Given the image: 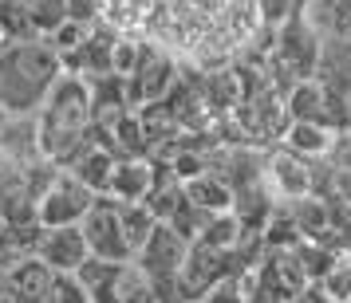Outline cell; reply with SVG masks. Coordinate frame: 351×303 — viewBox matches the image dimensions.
Here are the masks:
<instances>
[{
  "label": "cell",
  "mask_w": 351,
  "mask_h": 303,
  "mask_svg": "<svg viewBox=\"0 0 351 303\" xmlns=\"http://www.w3.org/2000/svg\"><path fill=\"white\" fill-rule=\"evenodd\" d=\"M256 0H158L143 40L190 67H221L261 32Z\"/></svg>",
  "instance_id": "cell-1"
},
{
  "label": "cell",
  "mask_w": 351,
  "mask_h": 303,
  "mask_svg": "<svg viewBox=\"0 0 351 303\" xmlns=\"http://www.w3.org/2000/svg\"><path fill=\"white\" fill-rule=\"evenodd\" d=\"M40 122V150L51 166L67 170L91 146V127H95V95L91 83L83 75L64 71V79L56 83V91L36 114Z\"/></svg>",
  "instance_id": "cell-2"
},
{
  "label": "cell",
  "mask_w": 351,
  "mask_h": 303,
  "mask_svg": "<svg viewBox=\"0 0 351 303\" xmlns=\"http://www.w3.org/2000/svg\"><path fill=\"white\" fill-rule=\"evenodd\" d=\"M64 79V60L51 51L48 40H12L0 51V111L40 114Z\"/></svg>",
  "instance_id": "cell-3"
},
{
  "label": "cell",
  "mask_w": 351,
  "mask_h": 303,
  "mask_svg": "<svg viewBox=\"0 0 351 303\" xmlns=\"http://www.w3.org/2000/svg\"><path fill=\"white\" fill-rule=\"evenodd\" d=\"M99 201V193H91L75 174H60L51 177V185L40 193L36 201V217H40V228H67V224H83V217L91 213V205Z\"/></svg>",
  "instance_id": "cell-4"
},
{
  "label": "cell",
  "mask_w": 351,
  "mask_h": 303,
  "mask_svg": "<svg viewBox=\"0 0 351 303\" xmlns=\"http://www.w3.org/2000/svg\"><path fill=\"white\" fill-rule=\"evenodd\" d=\"M83 237H87V248L99 260H111V264H130L134 252H130L127 237H123V221H119V201L114 197H99L91 213L83 217Z\"/></svg>",
  "instance_id": "cell-5"
},
{
  "label": "cell",
  "mask_w": 351,
  "mask_h": 303,
  "mask_svg": "<svg viewBox=\"0 0 351 303\" xmlns=\"http://www.w3.org/2000/svg\"><path fill=\"white\" fill-rule=\"evenodd\" d=\"M186 256H190V240H182L166 221H158L154 233H150V240L134 252V264L150 280H178L182 268H186Z\"/></svg>",
  "instance_id": "cell-6"
},
{
  "label": "cell",
  "mask_w": 351,
  "mask_h": 303,
  "mask_svg": "<svg viewBox=\"0 0 351 303\" xmlns=\"http://www.w3.org/2000/svg\"><path fill=\"white\" fill-rule=\"evenodd\" d=\"M32 256L40 264H48L51 272H67L75 276L83 268V260L91 256L87 237H83L80 224H67V228H40L32 244Z\"/></svg>",
  "instance_id": "cell-7"
},
{
  "label": "cell",
  "mask_w": 351,
  "mask_h": 303,
  "mask_svg": "<svg viewBox=\"0 0 351 303\" xmlns=\"http://www.w3.org/2000/svg\"><path fill=\"white\" fill-rule=\"evenodd\" d=\"M276 60L288 71H296L300 79L312 75V67L319 60V44H316V24L304 16V12H296L292 20H285L276 28Z\"/></svg>",
  "instance_id": "cell-8"
},
{
  "label": "cell",
  "mask_w": 351,
  "mask_h": 303,
  "mask_svg": "<svg viewBox=\"0 0 351 303\" xmlns=\"http://www.w3.org/2000/svg\"><path fill=\"white\" fill-rule=\"evenodd\" d=\"M265 185H269L280 201H296V197H308L316 193V170L312 161L292 154V150H276L265 158Z\"/></svg>",
  "instance_id": "cell-9"
},
{
  "label": "cell",
  "mask_w": 351,
  "mask_h": 303,
  "mask_svg": "<svg viewBox=\"0 0 351 303\" xmlns=\"http://www.w3.org/2000/svg\"><path fill=\"white\" fill-rule=\"evenodd\" d=\"M280 142H285V150L300 154V158L319 161V158H328L335 146H339V138H335V130L328 127V122H300V118H292Z\"/></svg>",
  "instance_id": "cell-10"
},
{
  "label": "cell",
  "mask_w": 351,
  "mask_h": 303,
  "mask_svg": "<svg viewBox=\"0 0 351 303\" xmlns=\"http://www.w3.org/2000/svg\"><path fill=\"white\" fill-rule=\"evenodd\" d=\"M150 185H154V166H150V161H143V158H119L107 197H114V201H146Z\"/></svg>",
  "instance_id": "cell-11"
},
{
  "label": "cell",
  "mask_w": 351,
  "mask_h": 303,
  "mask_svg": "<svg viewBox=\"0 0 351 303\" xmlns=\"http://www.w3.org/2000/svg\"><path fill=\"white\" fill-rule=\"evenodd\" d=\"M4 276H8V284H12V291H16L20 303H44V295H48L51 276H56V272H51L48 264H40L36 256H24V260L12 264Z\"/></svg>",
  "instance_id": "cell-12"
},
{
  "label": "cell",
  "mask_w": 351,
  "mask_h": 303,
  "mask_svg": "<svg viewBox=\"0 0 351 303\" xmlns=\"http://www.w3.org/2000/svg\"><path fill=\"white\" fill-rule=\"evenodd\" d=\"M186 201H193L197 209H206L209 217H217V213H233V185L221 181V177L209 170V174L186 181Z\"/></svg>",
  "instance_id": "cell-13"
},
{
  "label": "cell",
  "mask_w": 351,
  "mask_h": 303,
  "mask_svg": "<svg viewBox=\"0 0 351 303\" xmlns=\"http://www.w3.org/2000/svg\"><path fill=\"white\" fill-rule=\"evenodd\" d=\"M119 221H123V237H127L130 252H138L146 240H150V233H154L158 217H154L143 201H119Z\"/></svg>",
  "instance_id": "cell-14"
},
{
  "label": "cell",
  "mask_w": 351,
  "mask_h": 303,
  "mask_svg": "<svg viewBox=\"0 0 351 303\" xmlns=\"http://www.w3.org/2000/svg\"><path fill=\"white\" fill-rule=\"evenodd\" d=\"M197 303H253V272H225Z\"/></svg>",
  "instance_id": "cell-15"
},
{
  "label": "cell",
  "mask_w": 351,
  "mask_h": 303,
  "mask_svg": "<svg viewBox=\"0 0 351 303\" xmlns=\"http://www.w3.org/2000/svg\"><path fill=\"white\" fill-rule=\"evenodd\" d=\"M28 20H32V32L48 40L67 24V0H28Z\"/></svg>",
  "instance_id": "cell-16"
},
{
  "label": "cell",
  "mask_w": 351,
  "mask_h": 303,
  "mask_svg": "<svg viewBox=\"0 0 351 303\" xmlns=\"http://www.w3.org/2000/svg\"><path fill=\"white\" fill-rule=\"evenodd\" d=\"M0 32L4 40H40L28 20V0H0Z\"/></svg>",
  "instance_id": "cell-17"
},
{
  "label": "cell",
  "mask_w": 351,
  "mask_h": 303,
  "mask_svg": "<svg viewBox=\"0 0 351 303\" xmlns=\"http://www.w3.org/2000/svg\"><path fill=\"white\" fill-rule=\"evenodd\" d=\"M319 287L332 295V303H351V252H339L335 268L319 280Z\"/></svg>",
  "instance_id": "cell-18"
},
{
  "label": "cell",
  "mask_w": 351,
  "mask_h": 303,
  "mask_svg": "<svg viewBox=\"0 0 351 303\" xmlns=\"http://www.w3.org/2000/svg\"><path fill=\"white\" fill-rule=\"evenodd\" d=\"M44 303H91V295H87V287H83L75 276L56 272V276H51L48 295H44Z\"/></svg>",
  "instance_id": "cell-19"
},
{
  "label": "cell",
  "mask_w": 351,
  "mask_h": 303,
  "mask_svg": "<svg viewBox=\"0 0 351 303\" xmlns=\"http://www.w3.org/2000/svg\"><path fill=\"white\" fill-rule=\"evenodd\" d=\"M256 12H261V24H265V28H280V24L292 20L300 8H296V0H256Z\"/></svg>",
  "instance_id": "cell-20"
},
{
  "label": "cell",
  "mask_w": 351,
  "mask_h": 303,
  "mask_svg": "<svg viewBox=\"0 0 351 303\" xmlns=\"http://www.w3.org/2000/svg\"><path fill=\"white\" fill-rule=\"evenodd\" d=\"M292 303H332V295H328V291H324L319 284H308V287H304V291H300V295H296Z\"/></svg>",
  "instance_id": "cell-21"
},
{
  "label": "cell",
  "mask_w": 351,
  "mask_h": 303,
  "mask_svg": "<svg viewBox=\"0 0 351 303\" xmlns=\"http://www.w3.org/2000/svg\"><path fill=\"white\" fill-rule=\"evenodd\" d=\"M4 44H8V40H4V32H0V51H4Z\"/></svg>",
  "instance_id": "cell-22"
},
{
  "label": "cell",
  "mask_w": 351,
  "mask_h": 303,
  "mask_svg": "<svg viewBox=\"0 0 351 303\" xmlns=\"http://www.w3.org/2000/svg\"><path fill=\"white\" fill-rule=\"evenodd\" d=\"M182 303H197V300H182Z\"/></svg>",
  "instance_id": "cell-23"
}]
</instances>
